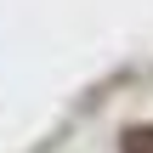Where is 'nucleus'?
Listing matches in <instances>:
<instances>
[{
	"mask_svg": "<svg viewBox=\"0 0 153 153\" xmlns=\"http://www.w3.org/2000/svg\"><path fill=\"white\" fill-rule=\"evenodd\" d=\"M125 153H153V125H136V131H125Z\"/></svg>",
	"mask_w": 153,
	"mask_h": 153,
	"instance_id": "nucleus-1",
	"label": "nucleus"
}]
</instances>
